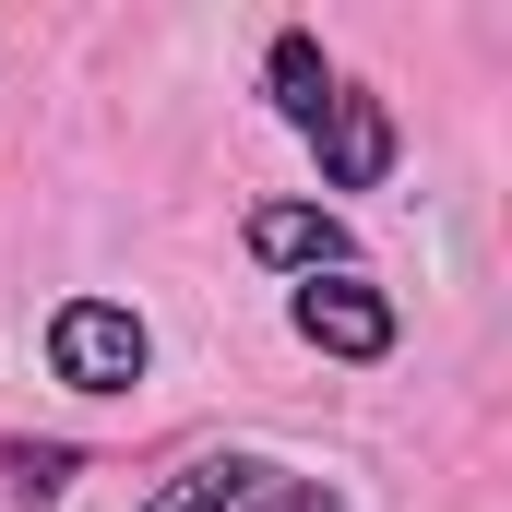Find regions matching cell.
Returning a JSON list of instances; mask_svg holds the SVG:
<instances>
[{"mask_svg":"<svg viewBox=\"0 0 512 512\" xmlns=\"http://www.w3.org/2000/svg\"><path fill=\"white\" fill-rule=\"evenodd\" d=\"M155 512H334L322 489H298L286 465H191Z\"/></svg>","mask_w":512,"mask_h":512,"instance_id":"3957f363","label":"cell"},{"mask_svg":"<svg viewBox=\"0 0 512 512\" xmlns=\"http://www.w3.org/2000/svg\"><path fill=\"white\" fill-rule=\"evenodd\" d=\"M274 108H286L298 131L334 108V72H322V48H310V36H274Z\"/></svg>","mask_w":512,"mask_h":512,"instance_id":"8992f818","label":"cell"},{"mask_svg":"<svg viewBox=\"0 0 512 512\" xmlns=\"http://www.w3.org/2000/svg\"><path fill=\"white\" fill-rule=\"evenodd\" d=\"M251 251H262V262H298V274H334L346 239H334L322 203H262V215H251Z\"/></svg>","mask_w":512,"mask_h":512,"instance_id":"5b68a950","label":"cell"},{"mask_svg":"<svg viewBox=\"0 0 512 512\" xmlns=\"http://www.w3.org/2000/svg\"><path fill=\"white\" fill-rule=\"evenodd\" d=\"M48 358H60V382H72V393H131L155 346H143V322H131L120 298H72V310L48 322Z\"/></svg>","mask_w":512,"mask_h":512,"instance_id":"6da1fadb","label":"cell"},{"mask_svg":"<svg viewBox=\"0 0 512 512\" xmlns=\"http://www.w3.org/2000/svg\"><path fill=\"white\" fill-rule=\"evenodd\" d=\"M310 143H322V179H334V191H370V179L393 167V120L370 108V96H346V84H334V108L310 120Z\"/></svg>","mask_w":512,"mask_h":512,"instance_id":"277c9868","label":"cell"},{"mask_svg":"<svg viewBox=\"0 0 512 512\" xmlns=\"http://www.w3.org/2000/svg\"><path fill=\"white\" fill-rule=\"evenodd\" d=\"M298 334H310L322 358H382V346H393V310H382V286H370V274H346V262H334V274H310V286H298Z\"/></svg>","mask_w":512,"mask_h":512,"instance_id":"7a4b0ae2","label":"cell"}]
</instances>
